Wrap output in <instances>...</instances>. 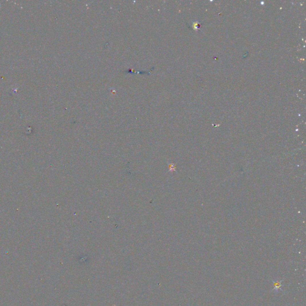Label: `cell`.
I'll return each instance as SVG.
<instances>
[{
    "mask_svg": "<svg viewBox=\"0 0 306 306\" xmlns=\"http://www.w3.org/2000/svg\"><path fill=\"white\" fill-rule=\"evenodd\" d=\"M283 280H273V291H275L276 293H278L279 291H282V287L283 285L282 284Z\"/></svg>",
    "mask_w": 306,
    "mask_h": 306,
    "instance_id": "obj_1",
    "label": "cell"
}]
</instances>
